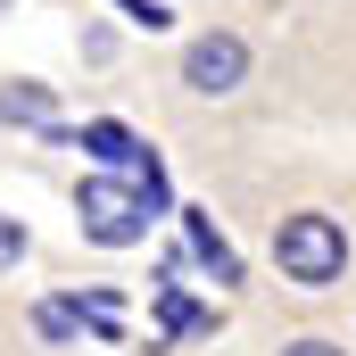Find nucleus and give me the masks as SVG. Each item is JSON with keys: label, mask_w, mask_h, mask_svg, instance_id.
I'll list each match as a JSON object with an SVG mask.
<instances>
[{"label": "nucleus", "mask_w": 356, "mask_h": 356, "mask_svg": "<svg viewBox=\"0 0 356 356\" xmlns=\"http://www.w3.org/2000/svg\"><path fill=\"white\" fill-rule=\"evenodd\" d=\"M75 149H91L108 175H141V166L158 158V149H149L133 124H116V116H91V124H75Z\"/></svg>", "instance_id": "obj_4"}, {"label": "nucleus", "mask_w": 356, "mask_h": 356, "mask_svg": "<svg viewBox=\"0 0 356 356\" xmlns=\"http://www.w3.org/2000/svg\"><path fill=\"white\" fill-rule=\"evenodd\" d=\"M282 356H348V348H332V340H290Z\"/></svg>", "instance_id": "obj_12"}, {"label": "nucleus", "mask_w": 356, "mask_h": 356, "mask_svg": "<svg viewBox=\"0 0 356 356\" xmlns=\"http://www.w3.org/2000/svg\"><path fill=\"white\" fill-rule=\"evenodd\" d=\"M273 266H282V282H298V290H332V282L348 273V232H340L332 216H282Z\"/></svg>", "instance_id": "obj_1"}, {"label": "nucleus", "mask_w": 356, "mask_h": 356, "mask_svg": "<svg viewBox=\"0 0 356 356\" xmlns=\"http://www.w3.org/2000/svg\"><path fill=\"white\" fill-rule=\"evenodd\" d=\"M116 8H124L141 33H166V25H175V8H166V0H116Z\"/></svg>", "instance_id": "obj_10"}, {"label": "nucleus", "mask_w": 356, "mask_h": 356, "mask_svg": "<svg viewBox=\"0 0 356 356\" xmlns=\"http://www.w3.org/2000/svg\"><path fill=\"white\" fill-rule=\"evenodd\" d=\"M241 75H249V42H241V33H199V42L182 50V83L199 91V99L241 91Z\"/></svg>", "instance_id": "obj_3"}, {"label": "nucleus", "mask_w": 356, "mask_h": 356, "mask_svg": "<svg viewBox=\"0 0 356 356\" xmlns=\"http://www.w3.org/2000/svg\"><path fill=\"white\" fill-rule=\"evenodd\" d=\"M175 216H182V241H191V257L216 273V282H241V257H232V241L207 224V207H175Z\"/></svg>", "instance_id": "obj_5"}, {"label": "nucleus", "mask_w": 356, "mask_h": 356, "mask_svg": "<svg viewBox=\"0 0 356 356\" xmlns=\"http://www.w3.org/2000/svg\"><path fill=\"white\" fill-rule=\"evenodd\" d=\"M33 332H42L50 348H58V340H75V332H83V323H75V298H42V307H33Z\"/></svg>", "instance_id": "obj_9"}, {"label": "nucleus", "mask_w": 356, "mask_h": 356, "mask_svg": "<svg viewBox=\"0 0 356 356\" xmlns=\"http://www.w3.org/2000/svg\"><path fill=\"white\" fill-rule=\"evenodd\" d=\"M75 224H83L99 249H133V241L149 232V199H141L133 175H108V166H99V175L75 191Z\"/></svg>", "instance_id": "obj_2"}, {"label": "nucleus", "mask_w": 356, "mask_h": 356, "mask_svg": "<svg viewBox=\"0 0 356 356\" xmlns=\"http://www.w3.org/2000/svg\"><path fill=\"white\" fill-rule=\"evenodd\" d=\"M67 298H75V323H83L91 340H116L124 332V298L116 290H67Z\"/></svg>", "instance_id": "obj_8"}, {"label": "nucleus", "mask_w": 356, "mask_h": 356, "mask_svg": "<svg viewBox=\"0 0 356 356\" xmlns=\"http://www.w3.org/2000/svg\"><path fill=\"white\" fill-rule=\"evenodd\" d=\"M17 257H25V224H17V216H0V273L17 266Z\"/></svg>", "instance_id": "obj_11"}, {"label": "nucleus", "mask_w": 356, "mask_h": 356, "mask_svg": "<svg viewBox=\"0 0 356 356\" xmlns=\"http://www.w3.org/2000/svg\"><path fill=\"white\" fill-rule=\"evenodd\" d=\"M50 116H58V99H50V83H33V75L0 83V124H25V133H42Z\"/></svg>", "instance_id": "obj_6"}, {"label": "nucleus", "mask_w": 356, "mask_h": 356, "mask_svg": "<svg viewBox=\"0 0 356 356\" xmlns=\"http://www.w3.org/2000/svg\"><path fill=\"white\" fill-rule=\"evenodd\" d=\"M158 332H166V340H191V332H216V315H207L199 298H182L175 282H158Z\"/></svg>", "instance_id": "obj_7"}]
</instances>
